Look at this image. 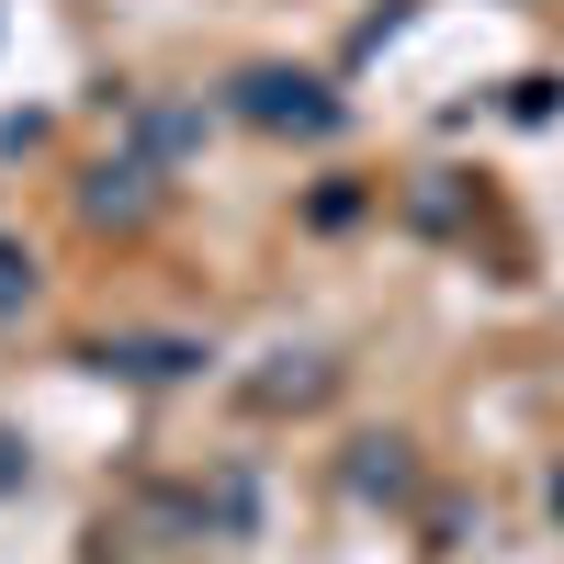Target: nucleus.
<instances>
[{"label": "nucleus", "instance_id": "nucleus-2", "mask_svg": "<svg viewBox=\"0 0 564 564\" xmlns=\"http://www.w3.org/2000/svg\"><path fill=\"white\" fill-rule=\"evenodd\" d=\"M12 475H23V463H12V441H0V486H12Z\"/></svg>", "mask_w": 564, "mask_h": 564}, {"label": "nucleus", "instance_id": "nucleus-3", "mask_svg": "<svg viewBox=\"0 0 564 564\" xmlns=\"http://www.w3.org/2000/svg\"><path fill=\"white\" fill-rule=\"evenodd\" d=\"M553 508H564V475H553Z\"/></svg>", "mask_w": 564, "mask_h": 564}, {"label": "nucleus", "instance_id": "nucleus-1", "mask_svg": "<svg viewBox=\"0 0 564 564\" xmlns=\"http://www.w3.org/2000/svg\"><path fill=\"white\" fill-rule=\"evenodd\" d=\"M12 305H23V271H12V260H0V316H12Z\"/></svg>", "mask_w": 564, "mask_h": 564}]
</instances>
